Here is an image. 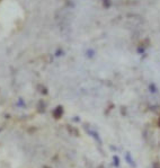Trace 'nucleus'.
I'll return each instance as SVG.
<instances>
[{
    "label": "nucleus",
    "mask_w": 160,
    "mask_h": 168,
    "mask_svg": "<svg viewBox=\"0 0 160 168\" xmlns=\"http://www.w3.org/2000/svg\"><path fill=\"white\" fill-rule=\"evenodd\" d=\"M62 112H63L62 107H61V106H58V107L54 110V112H53V113H54V116H55V117L61 116V115H62Z\"/></svg>",
    "instance_id": "nucleus-1"
},
{
    "label": "nucleus",
    "mask_w": 160,
    "mask_h": 168,
    "mask_svg": "<svg viewBox=\"0 0 160 168\" xmlns=\"http://www.w3.org/2000/svg\"><path fill=\"white\" fill-rule=\"evenodd\" d=\"M102 5L104 8H109L112 6V0H102Z\"/></svg>",
    "instance_id": "nucleus-2"
}]
</instances>
